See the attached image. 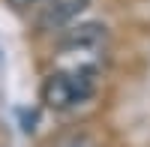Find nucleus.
<instances>
[{"instance_id":"39448f33","label":"nucleus","mask_w":150,"mask_h":147,"mask_svg":"<svg viewBox=\"0 0 150 147\" xmlns=\"http://www.w3.org/2000/svg\"><path fill=\"white\" fill-rule=\"evenodd\" d=\"M6 3H9L12 9H18V12H24V9H33V6H39L42 0H6Z\"/></svg>"},{"instance_id":"20e7f679","label":"nucleus","mask_w":150,"mask_h":147,"mask_svg":"<svg viewBox=\"0 0 150 147\" xmlns=\"http://www.w3.org/2000/svg\"><path fill=\"white\" fill-rule=\"evenodd\" d=\"M51 147H99V138L87 126H72L51 141Z\"/></svg>"},{"instance_id":"f03ea898","label":"nucleus","mask_w":150,"mask_h":147,"mask_svg":"<svg viewBox=\"0 0 150 147\" xmlns=\"http://www.w3.org/2000/svg\"><path fill=\"white\" fill-rule=\"evenodd\" d=\"M93 0H42L36 6V30L39 33H60L78 21Z\"/></svg>"},{"instance_id":"f257e3e1","label":"nucleus","mask_w":150,"mask_h":147,"mask_svg":"<svg viewBox=\"0 0 150 147\" xmlns=\"http://www.w3.org/2000/svg\"><path fill=\"white\" fill-rule=\"evenodd\" d=\"M96 84H99V69L90 63L51 72L42 81V102L51 111H72L96 93Z\"/></svg>"},{"instance_id":"7ed1b4c3","label":"nucleus","mask_w":150,"mask_h":147,"mask_svg":"<svg viewBox=\"0 0 150 147\" xmlns=\"http://www.w3.org/2000/svg\"><path fill=\"white\" fill-rule=\"evenodd\" d=\"M105 24L102 21H78V24H69L57 33V45L60 51H69V54H84V51H96L99 45L105 42Z\"/></svg>"}]
</instances>
